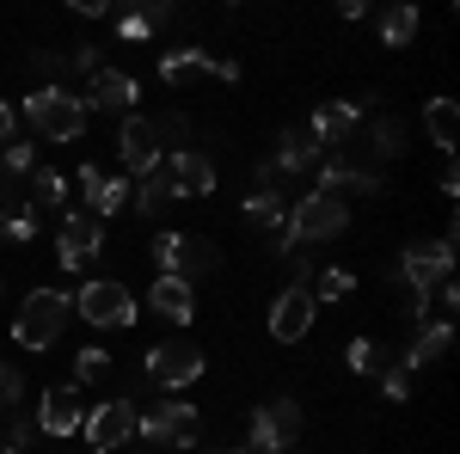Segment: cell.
Here are the masks:
<instances>
[{
  "instance_id": "3957f363",
  "label": "cell",
  "mask_w": 460,
  "mask_h": 454,
  "mask_svg": "<svg viewBox=\"0 0 460 454\" xmlns=\"http://www.w3.org/2000/svg\"><path fill=\"white\" fill-rule=\"evenodd\" d=\"M350 227V203L344 197H325V191H314V197H301L295 209H288V245L301 252V245H319V240H338Z\"/></svg>"
},
{
  "instance_id": "4fadbf2b",
  "label": "cell",
  "mask_w": 460,
  "mask_h": 454,
  "mask_svg": "<svg viewBox=\"0 0 460 454\" xmlns=\"http://www.w3.org/2000/svg\"><path fill=\"white\" fill-rule=\"evenodd\" d=\"M136 99H142V80L123 68H99L93 80H86V99L80 105L86 111H117V117H136Z\"/></svg>"
},
{
  "instance_id": "4dcf8cb0",
  "label": "cell",
  "mask_w": 460,
  "mask_h": 454,
  "mask_svg": "<svg viewBox=\"0 0 460 454\" xmlns=\"http://www.w3.org/2000/svg\"><path fill=\"white\" fill-rule=\"evenodd\" d=\"M344 362H350L356 375H381V369H387V356H381V344H375V338H350Z\"/></svg>"
},
{
  "instance_id": "f1b7e54d",
  "label": "cell",
  "mask_w": 460,
  "mask_h": 454,
  "mask_svg": "<svg viewBox=\"0 0 460 454\" xmlns=\"http://www.w3.org/2000/svg\"><path fill=\"white\" fill-rule=\"evenodd\" d=\"M0 234H6L13 245H31L37 240V209L31 203H13V209L0 215Z\"/></svg>"
},
{
  "instance_id": "d6a6232c",
  "label": "cell",
  "mask_w": 460,
  "mask_h": 454,
  "mask_svg": "<svg viewBox=\"0 0 460 454\" xmlns=\"http://www.w3.org/2000/svg\"><path fill=\"white\" fill-rule=\"evenodd\" d=\"M19 399H25V375L13 362H0V412H19Z\"/></svg>"
},
{
  "instance_id": "7a4b0ae2",
  "label": "cell",
  "mask_w": 460,
  "mask_h": 454,
  "mask_svg": "<svg viewBox=\"0 0 460 454\" xmlns=\"http://www.w3.org/2000/svg\"><path fill=\"white\" fill-rule=\"evenodd\" d=\"M86 117L93 111L80 105V93H68V86H37L31 99H25V123L43 141H80L86 136Z\"/></svg>"
},
{
  "instance_id": "4316f807",
  "label": "cell",
  "mask_w": 460,
  "mask_h": 454,
  "mask_svg": "<svg viewBox=\"0 0 460 454\" xmlns=\"http://www.w3.org/2000/svg\"><path fill=\"white\" fill-rule=\"evenodd\" d=\"M31 209L37 203H43V209H62V203H68V173H49V166H37L31 173Z\"/></svg>"
},
{
  "instance_id": "e575fe53",
  "label": "cell",
  "mask_w": 460,
  "mask_h": 454,
  "mask_svg": "<svg viewBox=\"0 0 460 454\" xmlns=\"http://www.w3.org/2000/svg\"><path fill=\"white\" fill-rule=\"evenodd\" d=\"M381 399H387V405L411 399V375H405V369H381Z\"/></svg>"
},
{
  "instance_id": "ba28073f",
  "label": "cell",
  "mask_w": 460,
  "mask_h": 454,
  "mask_svg": "<svg viewBox=\"0 0 460 454\" xmlns=\"http://www.w3.org/2000/svg\"><path fill=\"white\" fill-rule=\"evenodd\" d=\"M117 160H123V178H147V173L166 166V147H160L154 117H123V129H117Z\"/></svg>"
},
{
  "instance_id": "1f68e13d",
  "label": "cell",
  "mask_w": 460,
  "mask_h": 454,
  "mask_svg": "<svg viewBox=\"0 0 460 454\" xmlns=\"http://www.w3.org/2000/svg\"><path fill=\"white\" fill-rule=\"evenodd\" d=\"M350 289H356V271L332 264V271H319V277H314V301H319V295H325V301H344Z\"/></svg>"
},
{
  "instance_id": "f35d334b",
  "label": "cell",
  "mask_w": 460,
  "mask_h": 454,
  "mask_svg": "<svg viewBox=\"0 0 460 454\" xmlns=\"http://www.w3.org/2000/svg\"><path fill=\"white\" fill-rule=\"evenodd\" d=\"M6 141H19V111L13 105H0V147H6Z\"/></svg>"
},
{
  "instance_id": "484cf974",
  "label": "cell",
  "mask_w": 460,
  "mask_h": 454,
  "mask_svg": "<svg viewBox=\"0 0 460 454\" xmlns=\"http://www.w3.org/2000/svg\"><path fill=\"white\" fill-rule=\"evenodd\" d=\"M418 25H424L418 6H387V13H381V43H387V49H405V43L418 37Z\"/></svg>"
},
{
  "instance_id": "60d3db41",
  "label": "cell",
  "mask_w": 460,
  "mask_h": 454,
  "mask_svg": "<svg viewBox=\"0 0 460 454\" xmlns=\"http://www.w3.org/2000/svg\"><path fill=\"white\" fill-rule=\"evenodd\" d=\"M455 191H460V178H455V160L442 154V197H455Z\"/></svg>"
},
{
  "instance_id": "6da1fadb",
  "label": "cell",
  "mask_w": 460,
  "mask_h": 454,
  "mask_svg": "<svg viewBox=\"0 0 460 454\" xmlns=\"http://www.w3.org/2000/svg\"><path fill=\"white\" fill-rule=\"evenodd\" d=\"M68 319H74V295H62V289H31V295L19 301V319H13V344L49 350L62 338Z\"/></svg>"
},
{
  "instance_id": "277c9868",
  "label": "cell",
  "mask_w": 460,
  "mask_h": 454,
  "mask_svg": "<svg viewBox=\"0 0 460 454\" xmlns=\"http://www.w3.org/2000/svg\"><path fill=\"white\" fill-rule=\"evenodd\" d=\"M197 430H203L197 405H190V399H178V393H166L154 412H136V436L154 442V449H190V442H197Z\"/></svg>"
},
{
  "instance_id": "7c38bea8",
  "label": "cell",
  "mask_w": 460,
  "mask_h": 454,
  "mask_svg": "<svg viewBox=\"0 0 460 454\" xmlns=\"http://www.w3.org/2000/svg\"><path fill=\"white\" fill-rule=\"evenodd\" d=\"M314 319H319V301H314V289H301V282H288L283 295L270 301V338H277V344H301V338L314 332Z\"/></svg>"
},
{
  "instance_id": "f546056e",
  "label": "cell",
  "mask_w": 460,
  "mask_h": 454,
  "mask_svg": "<svg viewBox=\"0 0 460 454\" xmlns=\"http://www.w3.org/2000/svg\"><path fill=\"white\" fill-rule=\"evenodd\" d=\"M111 375V356L99 344H80V356H74V387H93Z\"/></svg>"
},
{
  "instance_id": "8992f818",
  "label": "cell",
  "mask_w": 460,
  "mask_h": 454,
  "mask_svg": "<svg viewBox=\"0 0 460 454\" xmlns=\"http://www.w3.org/2000/svg\"><path fill=\"white\" fill-rule=\"evenodd\" d=\"M448 277H455V234H448V240L405 245V258H399V282H405L411 295H436Z\"/></svg>"
},
{
  "instance_id": "e0dca14e",
  "label": "cell",
  "mask_w": 460,
  "mask_h": 454,
  "mask_svg": "<svg viewBox=\"0 0 460 454\" xmlns=\"http://www.w3.org/2000/svg\"><path fill=\"white\" fill-rule=\"evenodd\" d=\"M166 178H172L178 197H209L215 191V160L203 147H178V154H166Z\"/></svg>"
},
{
  "instance_id": "ab89813d",
  "label": "cell",
  "mask_w": 460,
  "mask_h": 454,
  "mask_svg": "<svg viewBox=\"0 0 460 454\" xmlns=\"http://www.w3.org/2000/svg\"><path fill=\"white\" fill-rule=\"evenodd\" d=\"M80 19H111V0H74Z\"/></svg>"
},
{
  "instance_id": "2e32d148",
  "label": "cell",
  "mask_w": 460,
  "mask_h": 454,
  "mask_svg": "<svg viewBox=\"0 0 460 454\" xmlns=\"http://www.w3.org/2000/svg\"><path fill=\"white\" fill-rule=\"evenodd\" d=\"M184 74H215L221 86H234V80H240V62H221L209 49H166V56H160V80L178 86Z\"/></svg>"
},
{
  "instance_id": "cb8c5ba5",
  "label": "cell",
  "mask_w": 460,
  "mask_h": 454,
  "mask_svg": "<svg viewBox=\"0 0 460 454\" xmlns=\"http://www.w3.org/2000/svg\"><path fill=\"white\" fill-rule=\"evenodd\" d=\"M172 203H178V191H172V178H166V166H160V173H147V178H136V215L160 221Z\"/></svg>"
},
{
  "instance_id": "ffe728a7",
  "label": "cell",
  "mask_w": 460,
  "mask_h": 454,
  "mask_svg": "<svg viewBox=\"0 0 460 454\" xmlns=\"http://www.w3.org/2000/svg\"><path fill=\"white\" fill-rule=\"evenodd\" d=\"M356 123H362V105H350V99H325V105L314 111V123H307V136H314L319 147H344V141L356 136Z\"/></svg>"
},
{
  "instance_id": "ac0fdd59",
  "label": "cell",
  "mask_w": 460,
  "mask_h": 454,
  "mask_svg": "<svg viewBox=\"0 0 460 454\" xmlns=\"http://www.w3.org/2000/svg\"><path fill=\"white\" fill-rule=\"evenodd\" d=\"M246 221L264 234L270 252H295V245H288V203L277 197V191H252L246 197Z\"/></svg>"
},
{
  "instance_id": "5bb4252c",
  "label": "cell",
  "mask_w": 460,
  "mask_h": 454,
  "mask_svg": "<svg viewBox=\"0 0 460 454\" xmlns=\"http://www.w3.org/2000/svg\"><path fill=\"white\" fill-rule=\"evenodd\" d=\"M136 436V405L129 399H105L99 412H86V442L93 454H117V442Z\"/></svg>"
},
{
  "instance_id": "9a60e30c",
  "label": "cell",
  "mask_w": 460,
  "mask_h": 454,
  "mask_svg": "<svg viewBox=\"0 0 460 454\" xmlns=\"http://www.w3.org/2000/svg\"><path fill=\"white\" fill-rule=\"evenodd\" d=\"M86 423V405H80V387L62 381V387H49L43 393V405H37V430L43 436H74Z\"/></svg>"
},
{
  "instance_id": "52a82bcc",
  "label": "cell",
  "mask_w": 460,
  "mask_h": 454,
  "mask_svg": "<svg viewBox=\"0 0 460 454\" xmlns=\"http://www.w3.org/2000/svg\"><path fill=\"white\" fill-rule=\"evenodd\" d=\"M74 314L86 319V325H136V301H129V289L123 282H111V277H99V282H80V295H74Z\"/></svg>"
},
{
  "instance_id": "d6986e66",
  "label": "cell",
  "mask_w": 460,
  "mask_h": 454,
  "mask_svg": "<svg viewBox=\"0 0 460 454\" xmlns=\"http://www.w3.org/2000/svg\"><path fill=\"white\" fill-rule=\"evenodd\" d=\"M314 173H319V191H325V197H344V191H356V197H381V178L362 173V166H350L344 154H325Z\"/></svg>"
},
{
  "instance_id": "d4e9b609",
  "label": "cell",
  "mask_w": 460,
  "mask_h": 454,
  "mask_svg": "<svg viewBox=\"0 0 460 454\" xmlns=\"http://www.w3.org/2000/svg\"><path fill=\"white\" fill-rule=\"evenodd\" d=\"M424 129H429V141H436L442 154H455V136H460V105H455V99H429V105H424Z\"/></svg>"
},
{
  "instance_id": "83f0119b",
  "label": "cell",
  "mask_w": 460,
  "mask_h": 454,
  "mask_svg": "<svg viewBox=\"0 0 460 454\" xmlns=\"http://www.w3.org/2000/svg\"><path fill=\"white\" fill-rule=\"evenodd\" d=\"M129 197H136L129 178H105V191L93 197V209H86V215H99V221H105V215H123V209H129Z\"/></svg>"
},
{
  "instance_id": "30bf717a",
  "label": "cell",
  "mask_w": 460,
  "mask_h": 454,
  "mask_svg": "<svg viewBox=\"0 0 460 454\" xmlns=\"http://www.w3.org/2000/svg\"><path fill=\"white\" fill-rule=\"evenodd\" d=\"M203 375V350L190 344V338H166V344L147 350V381L166 387V393H184V387Z\"/></svg>"
},
{
  "instance_id": "8fae6325",
  "label": "cell",
  "mask_w": 460,
  "mask_h": 454,
  "mask_svg": "<svg viewBox=\"0 0 460 454\" xmlns=\"http://www.w3.org/2000/svg\"><path fill=\"white\" fill-rule=\"evenodd\" d=\"M295 436H301V405H295V399H270V405L252 412L246 454H283Z\"/></svg>"
},
{
  "instance_id": "74e56055",
  "label": "cell",
  "mask_w": 460,
  "mask_h": 454,
  "mask_svg": "<svg viewBox=\"0 0 460 454\" xmlns=\"http://www.w3.org/2000/svg\"><path fill=\"white\" fill-rule=\"evenodd\" d=\"M0 166L6 173H31V141H6L0 147Z\"/></svg>"
},
{
  "instance_id": "9c48e42d",
  "label": "cell",
  "mask_w": 460,
  "mask_h": 454,
  "mask_svg": "<svg viewBox=\"0 0 460 454\" xmlns=\"http://www.w3.org/2000/svg\"><path fill=\"white\" fill-rule=\"evenodd\" d=\"M105 252V221L86 209H68L62 215V227H56V264L62 271H80V264H93Z\"/></svg>"
},
{
  "instance_id": "5b68a950",
  "label": "cell",
  "mask_w": 460,
  "mask_h": 454,
  "mask_svg": "<svg viewBox=\"0 0 460 454\" xmlns=\"http://www.w3.org/2000/svg\"><path fill=\"white\" fill-rule=\"evenodd\" d=\"M154 264H160V277H178L197 289V277H209L215 264H221V252L203 234H160L154 240Z\"/></svg>"
},
{
  "instance_id": "836d02e7",
  "label": "cell",
  "mask_w": 460,
  "mask_h": 454,
  "mask_svg": "<svg viewBox=\"0 0 460 454\" xmlns=\"http://www.w3.org/2000/svg\"><path fill=\"white\" fill-rule=\"evenodd\" d=\"M117 37H123V43H147V37H154L147 13H117Z\"/></svg>"
},
{
  "instance_id": "7bdbcfd3",
  "label": "cell",
  "mask_w": 460,
  "mask_h": 454,
  "mask_svg": "<svg viewBox=\"0 0 460 454\" xmlns=\"http://www.w3.org/2000/svg\"><path fill=\"white\" fill-rule=\"evenodd\" d=\"M227 454H246V449H227Z\"/></svg>"
},
{
  "instance_id": "44dd1931",
  "label": "cell",
  "mask_w": 460,
  "mask_h": 454,
  "mask_svg": "<svg viewBox=\"0 0 460 454\" xmlns=\"http://www.w3.org/2000/svg\"><path fill=\"white\" fill-rule=\"evenodd\" d=\"M147 307H154L160 319H172V325H190V319H197V289L178 282V277H160L154 289H147Z\"/></svg>"
},
{
  "instance_id": "603a6c76",
  "label": "cell",
  "mask_w": 460,
  "mask_h": 454,
  "mask_svg": "<svg viewBox=\"0 0 460 454\" xmlns=\"http://www.w3.org/2000/svg\"><path fill=\"white\" fill-rule=\"evenodd\" d=\"M448 344H455V325H448V319H429V325H418V338H411V350H405V362H399V369L411 375V369L436 362V356H442Z\"/></svg>"
},
{
  "instance_id": "d590c367",
  "label": "cell",
  "mask_w": 460,
  "mask_h": 454,
  "mask_svg": "<svg viewBox=\"0 0 460 454\" xmlns=\"http://www.w3.org/2000/svg\"><path fill=\"white\" fill-rule=\"evenodd\" d=\"M74 184H80V203H86V209H93V197H99V191H105V173H99V166H93V160H80V173H74Z\"/></svg>"
},
{
  "instance_id": "b9f144b4",
  "label": "cell",
  "mask_w": 460,
  "mask_h": 454,
  "mask_svg": "<svg viewBox=\"0 0 460 454\" xmlns=\"http://www.w3.org/2000/svg\"><path fill=\"white\" fill-rule=\"evenodd\" d=\"M0 454H13V449H6V442H0Z\"/></svg>"
},
{
  "instance_id": "8d00e7d4",
  "label": "cell",
  "mask_w": 460,
  "mask_h": 454,
  "mask_svg": "<svg viewBox=\"0 0 460 454\" xmlns=\"http://www.w3.org/2000/svg\"><path fill=\"white\" fill-rule=\"evenodd\" d=\"M375 141H381V154H405V147H399V141H405V129H399V123H393V117H375Z\"/></svg>"
},
{
  "instance_id": "7402d4cb",
  "label": "cell",
  "mask_w": 460,
  "mask_h": 454,
  "mask_svg": "<svg viewBox=\"0 0 460 454\" xmlns=\"http://www.w3.org/2000/svg\"><path fill=\"white\" fill-rule=\"evenodd\" d=\"M319 160H325V147H319L307 129H283V141H277V173H314Z\"/></svg>"
}]
</instances>
